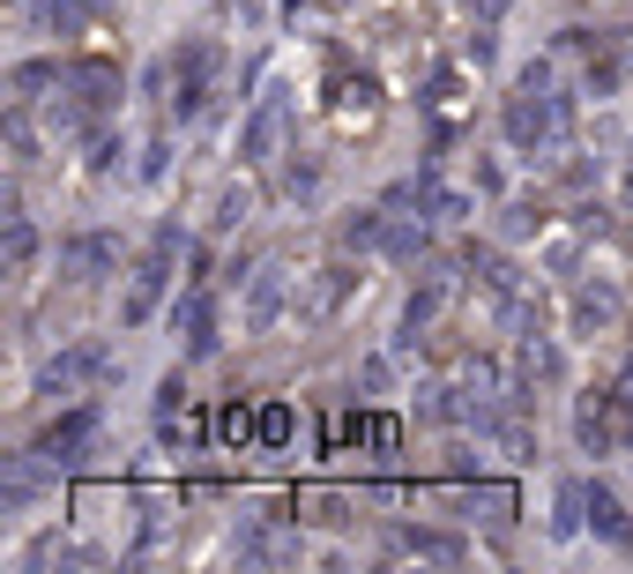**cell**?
Masks as SVG:
<instances>
[{
	"mask_svg": "<svg viewBox=\"0 0 633 574\" xmlns=\"http://www.w3.org/2000/svg\"><path fill=\"white\" fill-rule=\"evenodd\" d=\"M566 120H574V112H566V98H552V90H522V82H514V98L500 105V127H507V142L514 150H560L566 142Z\"/></svg>",
	"mask_w": 633,
	"mask_h": 574,
	"instance_id": "6da1fadb",
	"label": "cell"
},
{
	"mask_svg": "<svg viewBox=\"0 0 633 574\" xmlns=\"http://www.w3.org/2000/svg\"><path fill=\"white\" fill-rule=\"evenodd\" d=\"M179 225H157L149 231V247H142V261H135V291H127V306H120V321L127 328H142L149 314H157V299H165V284H171V261H179Z\"/></svg>",
	"mask_w": 633,
	"mask_h": 574,
	"instance_id": "7a4b0ae2",
	"label": "cell"
},
{
	"mask_svg": "<svg viewBox=\"0 0 633 574\" xmlns=\"http://www.w3.org/2000/svg\"><path fill=\"white\" fill-rule=\"evenodd\" d=\"M52 493V455L23 448V455H0V515H23L30 499Z\"/></svg>",
	"mask_w": 633,
	"mask_h": 574,
	"instance_id": "3957f363",
	"label": "cell"
},
{
	"mask_svg": "<svg viewBox=\"0 0 633 574\" xmlns=\"http://www.w3.org/2000/svg\"><path fill=\"white\" fill-rule=\"evenodd\" d=\"M298 552H306V537H298V523H284V515H261V523L239 537L246 567H298Z\"/></svg>",
	"mask_w": 633,
	"mask_h": 574,
	"instance_id": "277c9868",
	"label": "cell"
},
{
	"mask_svg": "<svg viewBox=\"0 0 633 574\" xmlns=\"http://www.w3.org/2000/svg\"><path fill=\"white\" fill-rule=\"evenodd\" d=\"M105 380H112V350H105V344H75V350H60V358L46 366L38 388L60 396V388H105Z\"/></svg>",
	"mask_w": 633,
	"mask_h": 574,
	"instance_id": "5b68a950",
	"label": "cell"
},
{
	"mask_svg": "<svg viewBox=\"0 0 633 574\" xmlns=\"http://www.w3.org/2000/svg\"><path fill=\"white\" fill-rule=\"evenodd\" d=\"M112 261H120V239L112 231H75V239H60V276L68 284H98V276H112Z\"/></svg>",
	"mask_w": 633,
	"mask_h": 574,
	"instance_id": "8992f818",
	"label": "cell"
},
{
	"mask_svg": "<svg viewBox=\"0 0 633 574\" xmlns=\"http://www.w3.org/2000/svg\"><path fill=\"white\" fill-rule=\"evenodd\" d=\"M284 299H291V276H284V261H261V269L246 276V328H254V336H268V328L284 321Z\"/></svg>",
	"mask_w": 633,
	"mask_h": 574,
	"instance_id": "52a82bcc",
	"label": "cell"
},
{
	"mask_svg": "<svg viewBox=\"0 0 633 574\" xmlns=\"http://www.w3.org/2000/svg\"><path fill=\"white\" fill-rule=\"evenodd\" d=\"M284 127H291V105H284V90H268V98L254 105L246 135H239V157H246V165H268V157L284 150Z\"/></svg>",
	"mask_w": 633,
	"mask_h": 574,
	"instance_id": "ba28073f",
	"label": "cell"
},
{
	"mask_svg": "<svg viewBox=\"0 0 633 574\" xmlns=\"http://www.w3.org/2000/svg\"><path fill=\"white\" fill-rule=\"evenodd\" d=\"M574 441H582V455H611L619 448V396H611V388L582 396V410H574Z\"/></svg>",
	"mask_w": 633,
	"mask_h": 574,
	"instance_id": "9c48e42d",
	"label": "cell"
},
{
	"mask_svg": "<svg viewBox=\"0 0 633 574\" xmlns=\"http://www.w3.org/2000/svg\"><path fill=\"white\" fill-rule=\"evenodd\" d=\"M90 441H98V410L82 403V410H68V418H52V425H46V441H38V448H46L52 463H75V455L90 448Z\"/></svg>",
	"mask_w": 633,
	"mask_h": 574,
	"instance_id": "30bf717a",
	"label": "cell"
},
{
	"mask_svg": "<svg viewBox=\"0 0 633 574\" xmlns=\"http://www.w3.org/2000/svg\"><path fill=\"white\" fill-rule=\"evenodd\" d=\"M171 321L187 336V358H209V350H217V299H209V291H187Z\"/></svg>",
	"mask_w": 633,
	"mask_h": 574,
	"instance_id": "8fae6325",
	"label": "cell"
},
{
	"mask_svg": "<svg viewBox=\"0 0 633 574\" xmlns=\"http://www.w3.org/2000/svg\"><path fill=\"white\" fill-rule=\"evenodd\" d=\"M589 530H596L604 545H633V515L611 485H589Z\"/></svg>",
	"mask_w": 633,
	"mask_h": 574,
	"instance_id": "7c38bea8",
	"label": "cell"
},
{
	"mask_svg": "<svg viewBox=\"0 0 633 574\" xmlns=\"http://www.w3.org/2000/svg\"><path fill=\"white\" fill-rule=\"evenodd\" d=\"M469 276H477V284H485L492 299H522V269H514L507 254L500 247H469V261H463Z\"/></svg>",
	"mask_w": 633,
	"mask_h": 574,
	"instance_id": "4fadbf2b",
	"label": "cell"
},
{
	"mask_svg": "<svg viewBox=\"0 0 633 574\" xmlns=\"http://www.w3.org/2000/svg\"><path fill=\"white\" fill-rule=\"evenodd\" d=\"M566 314H574V336H596V328H619V291H611V284H582Z\"/></svg>",
	"mask_w": 633,
	"mask_h": 574,
	"instance_id": "5bb4252c",
	"label": "cell"
},
{
	"mask_svg": "<svg viewBox=\"0 0 633 574\" xmlns=\"http://www.w3.org/2000/svg\"><path fill=\"white\" fill-rule=\"evenodd\" d=\"M350 284H358V276L343 269V261H336V269H320V276H314V291H306V306H298V321H328V314L350 299Z\"/></svg>",
	"mask_w": 633,
	"mask_h": 574,
	"instance_id": "9a60e30c",
	"label": "cell"
},
{
	"mask_svg": "<svg viewBox=\"0 0 633 574\" xmlns=\"http://www.w3.org/2000/svg\"><path fill=\"white\" fill-rule=\"evenodd\" d=\"M522 380H544V388H552V380H566V350L552 344V336H544V328H536V336H522Z\"/></svg>",
	"mask_w": 633,
	"mask_h": 574,
	"instance_id": "2e32d148",
	"label": "cell"
},
{
	"mask_svg": "<svg viewBox=\"0 0 633 574\" xmlns=\"http://www.w3.org/2000/svg\"><path fill=\"white\" fill-rule=\"evenodd\" d=\"M60 60H16V76H8V90H16V105H38L46 90H60Z\"/></svg>",
	"mask_w": 633,
	"mask_h": 574,
	"instance_id": "e0dca14e",
	"label": "cell"
},
{
	"mask_svg": "<svg viewBox=\"0 0 633 574\" xmlns=\"http://www.w3.org/2000/svg\"><path fill=\"white\" fill-rule=\"evenodd\" d=\"M433 247V217L417 209V217H388V239H380V254H395V261H411V254Z\"/></svg>",
	"mask_w": 633,
	"mask_h": 574,
	"instance_id": "ac0fdd59",
	"label": "cell"
},
{
	"mask_svg": "<svg viewBox=\"0 0 633 574\" xmlns=\"http://www.w3.org/2000/svg\"><path fill=\"white\" fill-rule=\"evenodd\" d=\"M574 530H589V485L582 477H566L560 507H552V537H574Z\"/></svg>",
	"mask_w": 633,
	"mask_h": 574,
	"instance_id": "d6986e66",
	"label": "cell"
},
{
	"mask_svg": "<svg viewBox=\"0 0 633 574\" xmlns=\"http://www.w3.org/2000/svg\"><path fill=\"white\" fill-rule=\"evenodd\" d=\"M425 217H433V225H463L469 217V187H439V179L425 172Z\"/></svg>",
	"mask_w": 633,
	"mask_h": 574,
	"instance_id": "ffe728a7",
	"label": "cell"
},
{
	"mask_svg": "<svg viewBox=\"0 0 633 574\" xmlns=\"http://www.w3.org/2000/svg\"><path fill=\"white\" fill-rule=\"evenodd\" d=\"M30 261H38V225L23 209H8V276H30Z\"/></svg>",
	"mask_w": 633,
	"mask_h": 574,
	"instance_id": "44dd1931",
	"label": "cell"
},
{
	"mask_svg": "<svg viewBox=\"0 0 633 574\" xmlns=\"http://www.w3.org/2000/svg\"><path fill=\"white\" fill-rule=\"evenodd\" d=\"M388 239V201L380 209H358V217H343V247H380Z\"/></svg>",
	"mask_w": 633,
	"mask_h": 574,
	"instance_id": "7402d4cb",
	"label": "cell"
},
{
	"mask_svg": "<svg viewBox=\"0 0 633 574\" xmlns=\"http://www.w3.org/2000/svg\"><path fill=\"white\" fill-rule=\"evenodd\" d=\"M395 545L417 552V560H463V537H439V530H403Z\"/></svg>",
	"mask_w": 633,
	"mask_h": 574,
	"instance_id": "603a6c76",
	"label": "cell"
},
{
	"mask_svg": "<svg viewBox=\"0 0 633 574\" xmlns=\"http://www.w3.org/2000/svg\"><path fill=\"white\" fill-rule=\"evenodd\" d=\"M246 217H254V187H224V195H217V217H209V225H217V231H239Z\"/></svg>",
	"mask_w": 633,
	"mask_h": 574,
	"instance_id": "cb8c5ba5",
	"label": "cell"
},
{
	"mask_svg": "<svg viewBox=\"0 0 633 574\" xmlns=\"http://www.w3.org/2000/svg\"><path fill=\"white\" fill-rule=\"evenodd\" d=\"M284 195H291V201H314L320 195V165H314V157L291 150V165H284Z\"/></svg>",
	"mask_w": 633,
	"mask_h": 574,
	"instance_id": "d4e9b609",
	"label": "cell"
},
{
	"mask_svg": "<svg viewBox=\"0 0 633 574\" xmlns=\"http://www.w3.org/2000/svg\"><path fill=\"white\" fill-rule=\"evenodd\" d=\"M463 507H469V515L485 507V523H507V515H514V493H507V485H469Z\"/></svg>",
	"mask_w": 633,
	"mask_h": 574,
	"instance_id": "484cf974",
	"label": "cell"
},
{
	"mask_svg": "<svg viewBox=\"0 0 633 574\" xmlns=\"http://www.w3.org/2000/svg\"><path fill=\"white\" fill-rule=\"evenodd\" d=\"M8 157H16V165L38 157V135H30V112H23V105H8Z\"/></svg>",
	"mask_w": 633,
	"mask_h": 574,
	"instance_id": "4316f807",
	"label": "cell"
},
{
	"mask_svg": "<svg viewBox=\"0 0 633 574\" xmlns=\"http://www.w3.org/2000/svg\"><path fill=\"white\" fill-rule=\"evenodd\" d=\"M530 231H544V209H530V201H507V209H500V239H530Z\"/></svg>",
	"mask_w": 633,
	"mask_h": 574,
	"instance_id": "83f0119b",
	"label": "cell"
},
{
	"mask_svg": "<svg viewBox=\"0 0 633 574\" xmlns=\"http://www.w3.org/2000/svg\"><path fill=\"white\" fill-rule=\"evenodd\" d=\"M157 433H165V448H201V418H187V410H165Z\"/></svg>",
	"mask_w": 633,
	"mask_h": 574,
	"instance_id": "f1b7e54d",
	"label": "cell"
},
{
	"mask_svg": "<svg viewBox=\"0 0 633 574\" xmlns=\"http://www.w3.org/2000/svg\"><path fill=\"white\" fill-rule=\"evenodd\" d=\"M165 172H171V142H165V135H149V142H142V165H135V179H149V187H157Z\"/></svg>",
	"mask_w": 633,
	"mask_h": 574,
	"instance_id": "f546056e",
	"label": "cell"
},
{
	"mask_svg": "<svg viewBox=\"0 0 633 574\" xmlns=\"http://www.w3.org/2000/svg\"><path fill=\"white\" fill-rule=\"evenodd\" d=\"M291 441V410L284 403H261V448H284Z\"/></svg>",
	"mask_w": 633,
	"mask_h": 574,
	"instance_id": "4dcf8cb0",
	"label": "cell"
},
{
	"mask_svg": "<svg viewBox=\"0 0 633 574\" xmlns=\"http://www.w3.org/2000/svg\"><path fill=\"white\" fill-rule=\"evenodd\" d=\"M388 380H395V358H388V350H373L366 366H358V388H373V396H380Z\"/></svg>",
	"mask_w": 633,
	"mask_h": 574,
	"instance_id": "1f68e13d",
	"label": "cell"
},
{
	"mask_svg": "<svg viewBox=\"0 0 633 574\" xmlns=\"http://www.w3.org/2000/svg\"><path fill=\"white\" fill-rule=\"evenodd\" d=\"M306 507H314L320 523H350V499H343V493H314Z\"/></svg>",
	"mask_w": 633,
	"mask_h": 574,
	"instance_id": "d6a6232c",
	"label": "cell"
},
{
	"mask_svg": "<svg viewBox=\"0 0 633 574\" xmlns=\"http://www.w3.org/2000/svg\"><path fill=\"white\" fill-rule=\"evenodd\" d=\"M366 441H373L380 455H388V448H395V425H388V418H366Z\"/></svg>",
	"mask_w": 633,
	"mask_h": 574,
	"instance_id": "836d02e7",
	"label": "cell"
},
{
	"mask_svg": "<svg viewBox=\"0 0 633 574\" xmlns=\"http://www.w3.org/2000/svg\"><path fill=\"white\" fill-rule=\"evenodd\" d=\"M68 8H98V0H68Z\"/></svg>",
	"mask_w": 633,
	"mask_h": 574,
	"instance_id": "e575fe53",
	"label": "cell"
}]
</instances>
